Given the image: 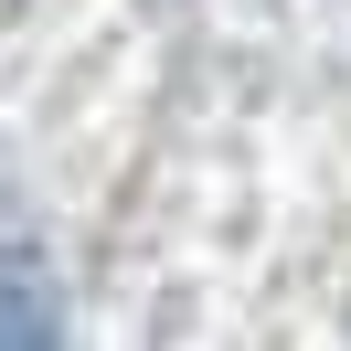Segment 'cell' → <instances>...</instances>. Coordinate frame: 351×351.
Returning <instances> with one entry per match:
<instances>
[{"label": "cell", "instance_id": "1", "mask_svg": "<svg viewBox=\"0 0 351 351\" xmlns=\"http://www.w3.org/2000/svg\"><path fill=\"white\" fill-rule=\"evenodd\" d=\"M43 341H64V308L43 287V256L0 234V351H43Z\"/></svg>", "mask_w": 351, "mask_h": 351}]
</instances>
